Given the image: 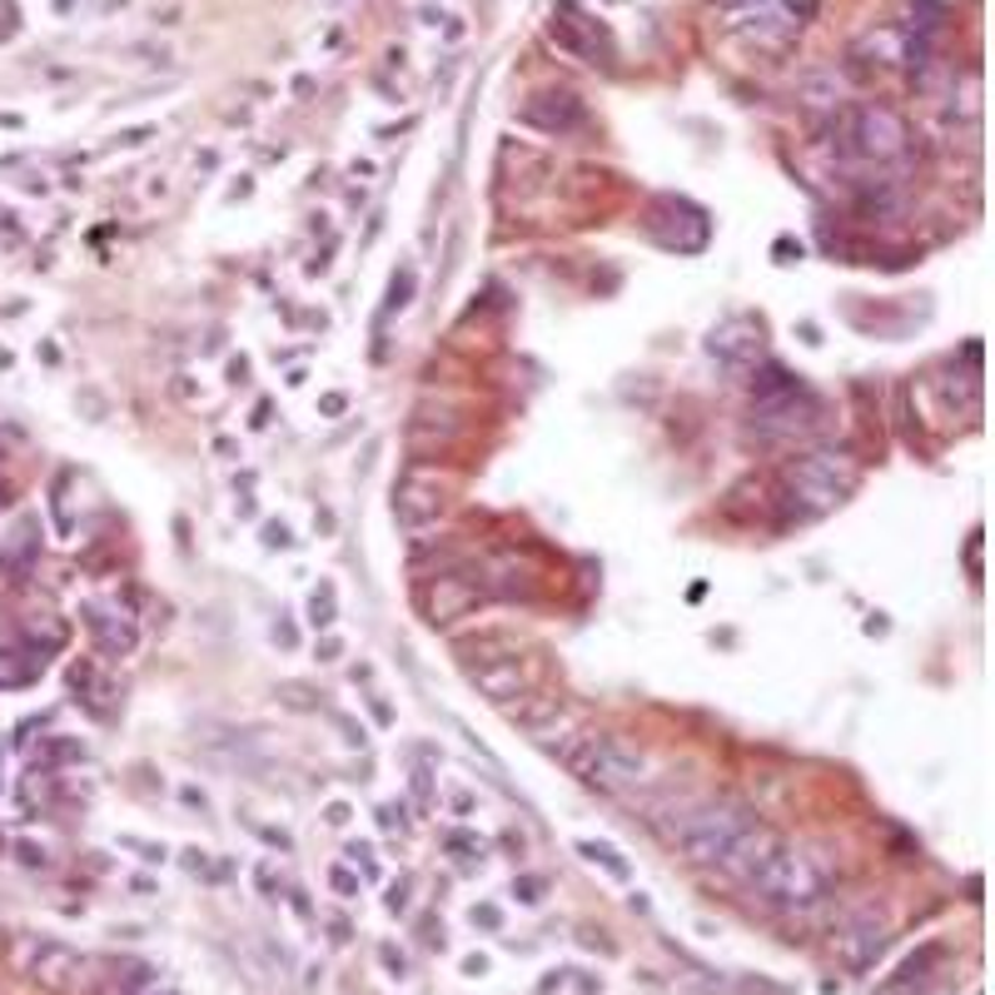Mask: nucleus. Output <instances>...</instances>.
Masks as SVG:
<instances>
[{"label": "nucleus", "mask_w": 995, "mask_h": 995, "mask_svg": "<svg viewBox=\"0 0 995 995\" xmlns=\"http://www.w3.org/2000/svg\"><path fill=\"white\" fill-rule=\"evenodd\" d=\"M826 409L807 384L781 364H762V374L752 379V433L767 448H791L807 444L822 428Z\"/></svg>", "instance_id": "nucleus-1"}, {"label": "nucleus", "mask_w": 995, "mask_h": 995, "mask_svg": "<svg viewBox=\"0 0 995 995\" xmlns=\"http://www.w3.org/2000/svg\"><path fill=\"white\" fill-rule=\"evenodd\" d=\"M856 458L842 448H812L797 454L781 468V497H787L791 518H822V513L842 508L856 488Z\"/></svg>", "instance_id": "nucleus-2"}, {"label": "nucleus", "mask_w": 995, "mask_h": 995, "mask_svg": "<svg viewBox=\"0 0 995 995\" xmlns=\"http://www.w3.org/2000/svg\"><path fill=\"white\" fill-rule=\"evenodd\" d=\"M746 887L757 891L762 906L787 911V916H807V911H816L832 896V877L816 866V856H807L801 846H787V842H777V851L752 871Z\"/></svg>", "instance_id": "nucleus-3"}, {"label": "nucleus", "mask_w": 995, "mask_h": 995, "mask_svg": "<svg viewBox=\"0 0 995 995\" xmlns=\"http://www.w3.org/2000/svg\"><path fill=\"white\" fill-rule=\"evenodd\" d=\"M757 826V812L746 807V801H732V797H717V801H697L682 812V822L672 826V846L693 866H722L732 856V846L742 842L746 832Z\"/></svg>", "instance_id": "nucleus-4"}, {"label": "nucleus", "mask_w": 995, "mask_h": 995, "mask_svg": "<svg viewBox=\"0 0 995 995\" xmlns=\"http://www.w3.org/2000/svg\"><path fill=\"white\" fill-rule=\"evenodd\" d=\"M822 125L836 135V150L861 164H891L911 150V130H906V119H901V110L881 105V100L846 105L832 119H822Z\"/></svg>", "instance_id": "nucleus-5"}, {"label": "nucleus", "mask_w": 995, "mask_h": 995, "mask_svg": "<svg viewBox=\"0 0 995 995\" xmlns=\"http://www.w3.org/2000/svg\"><path fill=\"white\" fill-rule=\"evenodd\" d=\"M568 771H573L583 787L603 791V797H617V791H632L648 781V757L638 746H628L613 732H583L573 746H568Z\"/></svg>", "instance_id": "nucleus-6"}, {"label": "nucleus", "mask_w": 995, "mask_h": 995, "mask_svg": "<svg viewBox=\"0 0 995 995\" xmlns=\"http://www.w3.org/2000/svg\"><path fill=\"white\" fill-rule=\"evenodd\" d=\"M642 225H648V235L657 239L662 249H677V254H697V249H707V239H712L707 209H697L693 199H677V195L652 199Z\"/></svg>", "instance_id": "nucleus-7"}, {"label": "nucleus", "mask_w": 995, "mask_h": 995, "mask_svg": "<svg viewBox=\"0 0 995 995\" xmlns=\"http://www.w3.org/2000/svg\"><path fill=\"white\" fill-rule=\"evenodd\" d=\"M21 965L41 991H55V995H70L90 981V956H80L66 941H41V936H31L21 946Z\"/></svg>", "instance_id": "nucleus-8"}, {"label": "nucleus", "mask_w": 995, "mask_h": 995, "mask_svg": "<svg viewBox=\"0 0 995 995\" xmlns=\"http://www.w3.org/2000/svg\"><path fill=\"white\" fill-rule=\"evenodd\" d=\"M887 941H891V920L881 916L877 906H861L851 920H842L836 926V936H832V951H836V961L846 965V971H871L877 965V956L887 951Z\"/></svg>", "instance_id": "nucleus-9"}, {"label": "nucleus", "mask_w": 995, "mask_h": 995, "mask_svg": "<svg viewBox=\"0 0 995 995\" xmlns=\"http://www.w3.org/2000/svg\"><path fill=\"white\" fill-rule=\"evenodd\" d=\"M812 11V5H762V11H752V15H736V21H727L732 25V35H742L746 45H762V50H787V45H797V35H801V15Z\"/></svg>", "instance_id": "nucleus-10"}, {"label": "nucleus", "mask_w": 995, "mask_h": 995, "mask_svg": "<svg viewBox=\"0 0 995 995\" xmlns=\"http://www.w3.org/2000/svg\"><path fill=\"white\" fill-rule=\"evenodd\" d=\"M523 125H533V130L552 135V140H568V135H583L587 130V110L583 100L573 95V90H542V95H533L528 105L518 110Z\"/></svg>", "instance_id": "nucleus-11"}, {"label": "nucleus", "mask_w": 995, "mask_h": 995, "mask_svg": "<svg viewBox=\"0 0 995 995\" xmlns=\"http://www.w3.org/2000/svg\"><path fill=\"white\" fill-rule=\"evenodd\" d=\"M478 597H483V587H478L473 577H464V573H438V577H428V583H423L419 607H423V617H428L433 628H444V622H458V617L473 613Z\"/></svg>", "instance_id": "nucleus-12"}, {"label": "nucleus", "mask_w": 995, "mask_h": 995, "mask_svg": "<svg viewBox=\"0 0 995 995\" xmlns=\"http://www.w3.org/2000/svg\"><path fill=\"white\" fill-rule=\"evenodd\" d=\"M80 622H85V632H90V642H95V652H100V657H110V662L130 657V652L140 648V628H135V617H130V613H119V607L85 603V607H80Z\"/></svg>", "instance_id": "nucleus-13"}, {"label": "nucleus", "mask_w": 995, "mask_h": 995, "mask_svg": "<svg viewBox=\"0 0 995 995\" xmlns=\"http://www.w3.org/2000/svg\"><path fill=\"white\" fill-rule=\"evenodd\" d=\"M707 354L727 368H752L762 364V324L752 314H732L707 334Z\"/></svg>", "instance_id": "nucleus-14"}, {"label": "nucleus", "mask_w": 995, "mask_h": 995, "mask_svg": "<svg viewBox=\"0 0 995 995\" xmlns=\"http://www.w3.org/2000/svg\"><path fill=\"white\" fill-rule=\"evenodd\" d=\"M468 682H473L488 702L513 707L518 697H528L533 667H523L518 657H488V662H478V667H468Z\"/></svg>", "instance_id": "nucleus-15"}, {"label": "nucleus", "mask_w": 995, "mask_h": 995, "mask_svg": "<svg viewBox=\"0 0 995 995\" xmlns=\"http://www.w3.org/2000/svg\"><path fill=\"white\" fill-rule=\"evenodd\" d=\"M438 513H444V488L433 483V478L409 473L393 488V518L403 528H428V523H438Z\"/></svg>", "instance_id": "nucleus-16"}, {"label": "nucleus", "mask_w": 995, "mask_h": 995, "mask_svg": "<svg viewBox=\"0 0 995 995\" xmlns=\"http://www.w3.org/2000/svg\"><path fill=\"white\" fill-rule=\"evenodd\" d=\"M797 105L812 119H832L836 110H846V80L832 66H812L797 76Z\"/></svg>", "instance_id": "nucleus-17"}, {"label": "nucleus", "mask_w": 995, "mask_h": 995, "mask_svg": "<svg viewBox=\"0 0 995 995\" xmlns=\"http://www.w3.org/2000/svg\"><path fill=\"white\" fill-rule=\"evenodd\" d=\"M513 722H523V727H528V736H533V742L552 746L558 736H568V732L577 727V712H573V707H563L558 697H533V702L513 707Z\"/></svg>", "instance_id": "nucleus-18"}, {"label": "nucleus", "mask_w": 995, "mask_h": 995, "mask_svg": "<svg viewBox=\"0 0 995 995\" xmlns=\"http://www.w3.org/2000/svg\"><path fill=\"white\" fill-rule=\"evenodd\" d=\"M906 31H896V25H877V31H866L861 41L851 45L856 60H866V66L877 70H901L906 66Z\"/></svg>", "instance_id": "nucleus-19"}, {"label": "nucleus", "mask_w": 995, "mask_h": 995, "mask_svg": "<svg viewBox=\"0 0 995 995\" xmlns=\"http://www.w3.org/2000/svg\"><path fill=\"white\" fill-rule=\"evenodd\" d=\"M946 961V946L941 941H930V946H920L916 956H911L906 965H901L896 975H891L887 985H881V995H911V991H920V985H930L936 981V965Z\"/></svg>", "instance_id": "nucleus-20"}, {"label": "nucleus", "mask_w": 995, "mask_h": 995, "mask_svg": "<svg viewBox=\"0 0 995 995\" xmlns=\"http://www.w3.org/2000/svg\"><path fill=\"white\" fill-rule=\"evenodd\" d=\"M771 851H777V836H771L767 826L757 822V826H752V832L742 836V842L732 846V856H727V861H722V871H727V877H736V881H752V871H757V866L767 861Z\"/></svg>", "instance_id": "nucleus-21"}, {"label": "nucleus", "mask_w": 995, "mask_h": 995, "mask_svg": "<svg viewBox=\"0 0 995 995\" xmlns=\"http://www.w3.org/2000/svg\"><path fill=\"white\" fill-rule=\"evenodd\" d=\"M856 209H861L866 219H891L901 209L896 180H861V190H856Z\"/></svg>", "instance_id": "nucleus-22"}, {"label": "nucleus", "mask_w": 995, "mask_h": 995, "mask_svg": "<svg viewBox=\"0 0 995 995\" xmlns=\"http://www.w3.org/2000/svg\"><path fill=\"white\" fill-rule=\"evenodd\" d=\"M35 548H41V538H35V518L15 523L11 542H5V552H0V568H5V573H25L31 558H35Z\"/></svg>", "instance_id": "nucleus-23"}, {"label": "nucleus", "mask_w": 995, "mask_h": 995, "mask_svg": "<svg viewBox=\"0 0 995 995\" xmlns=\"http://www.w3.org/2000/svg\"><path fill=\"white\" fill-rule=\"evenodd\" d=\"M577 856H587L593 866H603L613 881H628L632 877V866L622 861V851H617V846H607V842H577Z\"/></svg>", "instance_id": "nucleus-24"}, {"label": "nucleus", "mask_w": 995, "mask_h": 995, "mask_svg": "<svg viewBox=\"0 0 995 995\" xmlns=\"http://www.w3.org/2000/svg\"><path fill=\"white\" fill-rule=\"evenodd\" d=\"M339 622V597H334V583H319L309 593V628L314 632H329Z\"/></svg>", "instance_id": "nucleus-25"}, {"label": "nucleus", "mask_w": 995, "mask_h": 995, "mask_svg": "<svg viewBox=\"0 0 995 995\" xmlns=\"http://www.w3.org/2000/svg\"><path fill=\"white\" fill-rule=\"evenodd\" d=\"M413 284H419L413 264L393 270V279H389V304H384V314H403V309H409V304H413Z\"/></svg>", "instance_id": "nucleus-26"}, {"label": "nucleus", "mask_w": 995, "mask_h": 995, "mask_svg": "<svg viewBox=\"0 0 995 995\" xmlns=\"http://www.w3.org/2000/svg\"><path fill=\"white\" fill-rule=\"evenodd\" d=\"M25 638H31L41 652H50V648H60V642H66V622H50V617H31V622H25Z\"/></svg>", "instance_id": "nucleus-27"}, {"label": "nucleus", "mask_w": 995, "mask_h": 995, "mask_svg": "<svg viewBox=\"0 0 995 995\" xmlns=\"http://www.w3.org/2000/svg\"><path fill=\"white\" fill-rule=\"evenodd\" d=\"M279 697H284V707H294V712H314L319 707V693L309 687V682H279Z\"/></svg>", "instance_id": "nucleus-28"}, {"label": "nucleus", "mask_w": 995, "mask_h": 995, "mask_svg": "<svg viewBox=\"0 0 995 995\" xmlns=\"http://www.w3.org/2000/svg\"><path fill=\"white\" fill-rule=\"evenodd\" d=\"M448 851H464V861H473V856H483L488 846L478 842V836H468V832H448Z\"/></svg>", "instance_id": "nucleus-29"}, {"label": "nucleus", "mask_w": 995, "mask_h": 995, "mask_svg": "<svg viewBox=\"0 0 995 995\" xmlns=\"http://www.w3.org/2000/svg\"><path fill=\"white\" fill-rule=\"evenodd\" d=\"M145 985H150V965H130L125 981H115V995H135V991H145Z\"/></svg>", "instance_id": "nucleus-30"}, {"label": "nucleus", "mask_w": 995, "mask_h": 995, "mask_svg": "<svg viewBox=\"0 0 995 995\" xmlns=\"http://www.w3.org/2000/svg\"><path fill=\"white\" fill-rule=\"evenodd\" d=\"M329 887H334L339 896H358V877L348 871V866H329Z\"/></svg>", "instance_id": "nucleus-31"}, {"label": "nucleus", "mask_w": 995, "mask_h": 995, "mask_svg": "<svg viewBox=\"0 0 995 995\" xmlns=\"http://www.w3.org/2000/svg\"><path fill=\"white\" fill-rule=\"evenodd\" d=\"M348 861H354L358 871H364V877H379V866H374V846H368V842H354V846H348Z\"/></svg>", "instance_id": "nucleus-32"}, {"label": "nucleus", "mask_w": 995, "mask_h": 995, "mask_svg": "<svg viewBox=\"0 0 995 995\" xmlns=\"http://www.w3.org/2000/svg\"><path fill=\"white\" fill-rule=\"evenodd\" d=\"M513 896H518L523 906H538V901H542V881L538 877H518V881H513Z\"/></svg>", "instance_id": "nucleus-33"}, {"label": "nucleus", "mask_w": 995, "mask_h": 995, "mask_svg": "<svg viewBox=\"0 0 995 995\" xmlns=\"http://www.w3.org/2000/svg\"><path fill=\"white\" fill-rule=\"evenodd\" d=\"M85 757V746L80 742H50L45 746V762H80Z\"/></svg>", "instance_id": "nucleus-34"}, {"label": "nucleus", "mask_w": 995, "mask_h": 995, "mask_svg": "<svg viewBox=\"0 0 995 995\" xmlns=\"http://www.w3.org/2000/svg\"><path fill=\"white\" fill-rule=\"evenodd\" d=\"M119 846H125V851H140V861H164V846L140 842V836H119Z\"/></svg>", "instance_id": "nucleus-35"}, {"label": "nucleus", "mask_w": 995, "mask_h": 995, "mask_svg": "<svg viewBox=\"0 0 995 995\" xmlns=\"http://www.w3.org/2000/svg\"><path fill=\"white\" fill-rule=\"evenodd\" d=\"M264 548H294V533L284 523H264Z\"/></svg>", "instance_id": "nucleus-36"}, {"label": "nucleus", "mask_w": 995, "mask_h": 995, "mask_svg": "<svg viewBox=\"0 0 995 995\" xmlns=\"http://www.w3.org/2000/svg\"><path fill=\"white\" fill-rule=\"evenodd\" d=\"M15 856H21L25 866H45V861H50V856H45V846H35V842H21V846H15Z\"/></svg>", "instance_id": "nucleus-37"}, {"label": "nucleus", "mask_w": 995, "mask_h": 995, "mask_svg": "<svg viewBox=\"0 0 995 995\" xmlns=\"http://www.w3.org/2000/svg\"><path fill=\"white\" fill-rule=\"evenodd\" d=\"M339 722V732H344V742H354V746H364L368 736H364V727H354V717H334Z\"/></svg>", "instance_id": "nucleus-38"}, {"label": "nucleus", "mask_w": 995, "mask_h": 995, "mask_svg": "<svg viewBox=\"0 0 995 995\" xmlns=\"http://www.w3.org/2000/svg\"><path fill=\"white\" fill-rule=\"evenodd\" d=\"M379 961H384V965H389V971H393V975H403V971H409V961H403V956H399V951H393V946H379Z\"/></svg>", "instance_id": "nucleus-39"}, {"label": "nucleus", "mask_w": 995, "mask_h": 995, "mask_svg": "<svg viewBox=\"0 0 995 995\" xmlns=\"http://www.w3.org/2000/svg\"><path fill=\"white\" fill-rule=\"evenodd\" d=\"M319 662H334L339 657V652H344V642H339V638H329V632H324V638H319Z\"/></svg>", "instance_id": "nucleus-40"}, {"label": "nucleus", "mask_w": 995, "mask_h": 995, "mask_svg": "<svg viewBox=\"0 0 995 995\" xmlns=\"http://www.w3.org/2000/svg\"><path fill=\"white\" fill-rule=\"evenodd\" d=\"M379 826H384V832L403 826V807H393V801H389V807H379Z\"/></svg>", "instance_id": "nucleus-41"}, {"label": "nucleus", "mask_w": 995, "mask_h": 995, "mask_svg": "<svg viewBox=\"0 0 995 995\" xmlns=\"http://www.w3.org/2000/svg\"><path fill=\"white\" fill-rule=\"evenodd\" d=\"M155 135V125H140V130H125L119 135V145H125V150H135V145H145Z\"/></svg>", "instance_id": "nucleus-42"}, {"label": "nucleus", "mask_w": 995, "mask_h": 995, "mask_svg": "<svg viewBox=\"0 0 995 995\" xmlns=\"http://www.w3.org/2000/svg\"><path fill=\"white\" fill-rule=\"evenodd\" d=\"M413 791H419V801L428 807V801H433V781H428V771H413Z\"/></svg>", "instance_id": "nucleus-43"}, {"label": "nucleus", "mask_w": 995, "mask_h": 995, "mask_svg": "<svg viewBox=\"0 0 995 995\" xmlns=\"http://www.w3.org/2000/svg\"><path fill=\"white\" fill-rule=\"evenodd\" d=\"M254 881H260V891H270V896H274V887H279V877H274V866H270V861H264L260 871H254Z\"/></svg>", "instance_id": "nucleus-44"}, {"label": "nucleus", "mask_w": 995, "mask_h": 995, "mask_svg": "<svg viewBox=\"0 0 995 995\" xmlns=\"http://www.w3.org/2000/svg\"><path fill=\"white\" fill-rule=\"evenodd\" d=\"M319 409H324L329 419H334V413H344V409H348V399H344V393H324V403H319Z\"/></svg>", "instance_id": "nucleus-45"}, {"label": "nucleus", "mask_w": 995, "mask_h": 995, "mask_svg": "<svg viewBox=\"0 0 995 995\" xmlns=\"http://www.w3.org/2000/svg\"><path fill=\"white\" fill-rule=\"evenodd\" d=\"M389 911H409V881H399V887H393V896H389Z\"/></svg>", "instance_id": "nucleus-46"}, {"label": "nucleus", "mask_w": 995, "mask_h": 995, "mask_svg": "<svg viewBox=\"0 0 995 995\" xmlns=\"http://www.w3.org/2000/svg\"><path fill=\"white\" fill-rule=\"evenodd\" d=\"M348 816H354V812H348V801H334V807H329V826H344Z\"/></svg>", "instance_id": "nucleus-47"}, {"label": "nucleus", "mask_w": 995, "mask_h": 995, "mask_svg": "<svg viewBox=\"0 0 995 995\" xmlns=\"http://www.w3.org/2000/svg\"><path fill=\"white\" fill-rule=\"evenodd\" d=\"M274 638H279V642H284V648H294V642H299V632H294V628H289V622H274Z\"/></svg>", "instance_id": "nucleus-48"}, {"label": "nucleus", "mask_w": 995, "mask_h": 995, "mask_svg": "<svg viewBox=\"0 0 995 995\" xmlns=\"http://www.w3.org/2000/svg\"><path fill=\"white\" fill-rule=\"evenodd\" d=\"M473 920H483V926H497V906H473Z\"/></svg>", "instance_id": "nucleus-49"}, {"label": "nucleus", "mask_w": 995, "mask_h": 995, "mask_svg": "<svg viewBox=\"0 0 995 995\" xmlns=\"http://www.w3.org/2000/svg\"><path fill=\"white\" fill-rule=\"evenodd\" d=\"M229 379H235V384L249 379V364H244V358H235V364H229Z\"/></svg>", "instance_id": "nucleus-50"}, {"label": "nucleus", "mask_w": 995, "mask_h": 995, "mask_svg": "<svg viewBox=\"0 0 995 995\" xmlns=\"http://www.w3.org/2000/svg\"><path fill=\"white\" fill-rule=\"evenodd\" d=\"M464 971H468V975H483V971H488V961H483V956H468V961H464Z\"/></svg>", "instance_id": "nucleus-51"}, {"label": "nucleus", "mask_w": 995, "mask_h": 995, "mask_svg": "<svg viewBox=\"0 0 995 995\" xmlns=\"http://www.w3.org/2000/svg\"><path fill=\"white\" fill-rule=\"evenodd\" d=\"M374 717H379V722H384V727H389V722H393V712H389V702H379V697H374Z\"/></svg>", "instance_id": "nucleus-52"}, {"label": "nucleus", "mask_w": 995, "mask_h": 995, "mask_svg": "<svg viewBox=\"0 0 995 995\" xmlns=\"http://www.w3.org/2000/svg\"><path fill=\"white\" fill-rule=\"evenodd\" d=\"M762 5H781V0H757V11H762Z\"/></svg>", "instance_id": "nucleus-53"}, {"label": "nucleus", "mask_w": 995, "mask_h": 995, "mask_svg": "<svg viewBox=\"0 0 995 995\" xmlns=\"http://www.w3.org/2000/svg\"><path fill=\"white\" fill-rule=\"evenodd\" d=\"M0 642H5V628H0Z\"/></svg>", "instance_id": "nucleus-54"}]
</instances>
